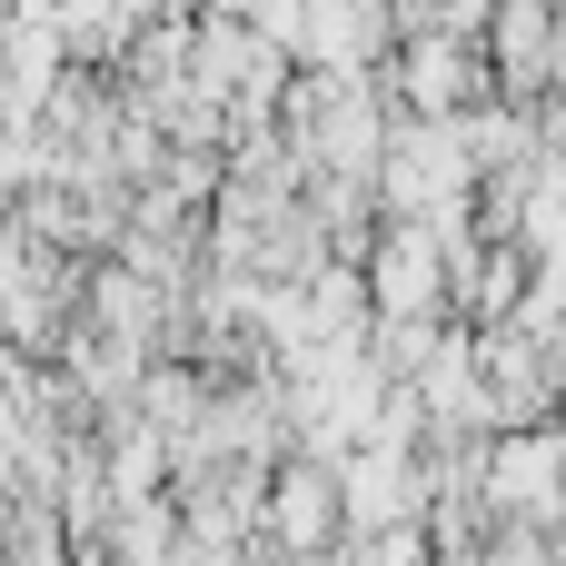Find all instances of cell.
<instances>
[{
	"instance_id": "obj_1",
	"label": "cell",
	"mask_w": 566,
	"mask_h": 566,
	"mask_svg": "<svg viewBox=\"0 0 566 566\" xmlns=\"http://www.w3.org/2000/svg\"><path fill=\"white\" fill-rule=\"evenodd\" d=\"M338 488H348V517H358V527H408V517H418V478H408L398 438H388L378 458H358Z\"/></svg>"
},
{
	"instance_id": "obj_2",
	"label": "cell",
	"mask_w": 566,
	"mask_h": 566,
	"mask_svg": "<svg viewBox=\"0 0 566 566\" xmlns=\"http://www.w3.org/2000/svg\"><path fill=\"white\" fill-rule=\"evenodd\" d=\"M557 478H566V448H557V438H527V448L488 458V488H497L507 507H537V517H557Z\"/></svg>"
},
{
	"instance_id": "obj_3",
	"label": "cell",
	"mask_w": 566,
	"mask_h": 566,
	"mask_svg": "<svg viewBox=\"0 0 566 566\" xmlns=\"http://www.w3.org/2000/svg\"><path fill=\"white\" fill-rule=\"evenodd\" d=\"M438 298V259H428V229H398L388 249H378V308H428Z\"/></svg>"
},
{
	"instance_id": "obj_4",
	"label": "cell",
	"mask_w": 566,
	"mask_h": 566,
	"mask_svg": "<svg viewBox=\"0 0 566 566\" xmlns=\"http://www.w3.org/2000/svg\"><path fill=\"white\" fill-rule=\"evenodd\" d=\"M328 517H348V488H328V478L289 468V478H279V537H289V547H318V537H328Z\"/></svg>"
}]
</instances>
